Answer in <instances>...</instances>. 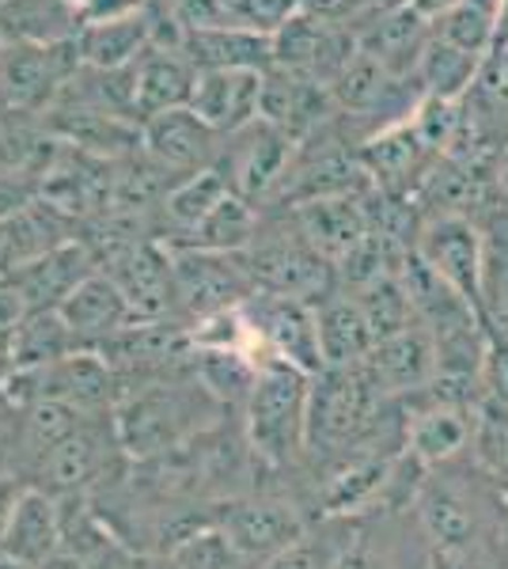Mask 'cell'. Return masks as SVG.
Wrapping results in <instances>:
<instances>
[{"instance_id":"1","label":"cell","mask_w":508,"mask_h":569,"mask_svg":"<svg viewBox=\"0 0 508 569\" xmlns=\"http://www.w3.org/2000/svg\"><path fill=\"white\" fill-rule=\"evenodd\" d=\"M316 376L266 353L247 399V433L258 460L281 467L308 445V402Z\"/></svg>"},{"instance_id":"2","label":"cell","mask_w":508,"mask_h":569,"mask_svg":"<svg viewBox=\"0 0 508 569\" xmlns=\"http://www.w3.org/2000/svg\"><path fill=\"white\" fill-rule=\"evenodd\" d=\"M387 395L368 380V372L353 369H322L311 380L308 402V445L311 448H338L360 445L368 433H376L387 410Z\"/></svg>"},{"instance_id":"3","label":"cell","mask_w":508,"mask_h":569,"mask_svg":"<svg viewBox=\"0 0 508 569\" xmlns=\"http://www.w3.org/2000/svg\"><path fill=\"white\" fill-rule=\"evenodd\" d=\"M247 270L255 278L258 292H270V297H292L303 305H322L330 292H338V273L322 254L303 240V232L292 220L289 228H273L262 232L258 228L255 243L243 251Z\"/></svg>"},{"instance_id":"4","label":"cell","mask_w":508,"mask_h":569,"mask_svg":"<svg viewBox=\"0 0 508 569\" xmlns=\"http://www.w3.org/2000/svg\"><path fill=\"white\" fill-rule=\"evenodd\" d=\"M171 278H175V300L198 323L220 316V311L243 308L258 292L243 254L190 251V247H182V251L171 254Z\"/></svg>"},{"instance_id":"5","label":"cell","mask_w":508,"mask_h":569,"mask_svg":"<svg viewBox=\"0 0 508 569\" xmlns=\"http://www.w3.org/2000/svg\"><path fill=\"white\" fill-rule=\"evenodd\" d=\"M357 58L353 27L327 23L319 16L297 12L281 31L273 34V66L300 72L322 88H335V80Z\"/></svg>"},{"instance_id":"6","label":"cell","mask_w":508,"mask_h":569,"mask_svg":"<svg viewBox=\"0 0 508 569\" xmlns=\"http://www.w3.org/2000/svg\"><path fill=\"white\" fill-rule=\"evenodd\" d=\"M414 254L482 316V228L475 217H429Z\"/></svg>"},{"instance_id":"7","label":"cell","mask_w":508,"mask_h":569,"mask_svg":"<svg viewBox=\"0 0 508 569\" xmlns=\"http://www.w3.org/2000/svg\"><path fill=\"white\" fill-rule=\"evenodd\" d=\"M300 144L292 137H285L281 130H273L270 122H251L247 130L232 133V144L220 152L217 168L225 171L228 182L239 198L255 201H270L277 194V187L289 176L292 160H297Z\"/></svg>"},{"instance_id":"8","label":"cell","mask_w":508,"mask_h":569,"mask_svg":"<svg viewBox=\"0 0 508 569\" xmlns=\"http://www.w3.org/2000/svg\"><path fill=\"white\" fill-rule=\"evenodd\" d=\"M243 308H247V316H251L258 338H262L266 353L297 365V369L308 376H319L327 369V365H322V350H319L316 305H303V300H292V297L255 292Z\"/></svg>"},{"instance_id":"9","label":"cell","mask_w":508,"mask_h":569,"mask_svg":"<svg viewBox=\"0 0 508 569\" xmlns=\"http://www.w3.org/2000/svg\"><path fill=\"white\" fill-rule=\"evenodd\" d=\"M193 410L179 388H152L141 395H129L118 407V445L129 456H160L179 445L193 429Z\"/></svg>"},{"instance_id":"10","label":"cell","mask_w":508,"mask_h":569,"mask_svg":"<svg viewBox=\"0 0 508 569\" xmlns=\"http://www.w3.org/2000/svg\"><path fill=\"white\" fill-rule=\"evenodd\" d=\"M360 168L368 171L372 187L391 198H414L429 171L437 168L440 156L421 141V133L410 122H399L391 130L368 137L357 149Z\"/></svg>"},{"instance_id":"11","label":"cell","mask_w":508,"mask_h":569,"mask_svg":"<svg viewBox=\"0 0 508 569\" xmlns=\"http://www.w3.org/2000/svg\"><path fill=\"white\" fill-rule=\"evenodd\" d=\"M220 133H212L190 107L163 110L141 126V144L156 168L168 176H198L206 168H217L220 160Z\"/></svg>"},{"instance_id":"12","label":"cell","mask_w":508,"mask_h":569,"mask_svg":"<svg viewBox=\"0 0 508 569\" xmlns=\"http://www.w3.org/2000/svg\"><path fill=\"white\" fill-rule=\"evenodd\" d=\"M91 254L80 243H61L50 247L46 254L31 262H20L16 270H8L0 284L20 297L23 311H58L72 292L91 278Z\"/></svg>"},{"instance_id":"13","label":"cell","mask_w":508,"mask_h":569,"mask_svg":"<svg viewBox=\"0 0 508 569\" xmlns=\"http://www.w3.org/2000/svg\"><path fill=\"white\" fill-rule=\"evenodd\" d=\"M338 114L330 88L316 84V80L300 77L289 69H266L262 77V122H270L273 130L292 137L297 144L308 141L311 133H319L330 118Z\"/></svg>"},{"instance_id":"14","label":"cell","mask_w":508,"mask_h":569,"mask_svg":"<svg viewBox=\"0 0 508 569\" xmlns=\"http://www.w3.org/2000/svg\"><path fill=\"white\" fill-rule=\"evenodd\" d=\"M262 77L255 69H209L198 72L190 110L212 133L232 137L262 118Z\"/></svg>"},{"instance_id":"15","label":"cell","mask_w":508,"mask_h":569,"mask_svg":"<svg viewBox=\"0 0 508 569\" xmlns=\"http://www.w3.org/2000/svg\"><path fill=\"white\" fill-rule=\"evenodd\" d=\"M360 369L368 372V380H372L387 399H395V395H418L440 376L437 346H432V335L421 323H414L410 330H402V335H395V338L376 342V350L360 361Z\"/></svg>"},{"instance_id":"16","label":"cell","mask_w":508,"mask_h":569,"mask_svg":"<svg viewBox=\"0 0 508 569\" xmlns=\"http://www.w3.org/2000/svg\"><path fill=\"white\" fill-rule=\"evenodd\" d=\"M114 270L107 273L122 289L129 311L137 323H156L175 300L171 254H163L156 243H122L110 254Z\"/></svg>"},{"instance_id":"17","label":"cell","mask_w":508,"mask_h":569,"mask_svg":"<svg viewBox=\"0 0 508 569\" xmlns=\"http://www.w3.org/2000/svg\"><path fill=\"white\" fill-rule=\"evenodd\" d=\"M357 34V46L376 58L384 69H391L395 77H406V80H418V61L425 53V46L432 39V23L421 20L414 8L395 4L387 12H376L368 16L365 23L353 27Z\"/></svg>"},{"instance_id":"18","label":"cell","mask_w":508,"mask_h":569,"mask_svg":"<svg viewBox=\"0 0 508 569\" xmlns=\"http://www.w3.org/2000/svg\"><path fill=\"white\" fill-rule=\"evenodd\" d=\"M61 319L69 323L72 338H77L80 353H96L107 342H114L122 330L137 323L133 311H129L122 289L107 278V273H91V278L72 292L69 300L58 308Z\"/></svg>"},{"instance_id":"19","label":"cell","mask_w":508,"mask_h":569,"mask_svg":"<svg viewBox=\"0 0 508 569\" xmlns=\"http://www.w3.org/2000/svg\"><path fill=\"white\" fill-rule=\"evenodd\" d=\"M217 528L225 531V539L232 543L243 558H270L281 555L285 547H292L297 539H303L300 517L289 505L277 501H239L228 505L225 517L217 520Z\"/></svg>"},{"instance_id":"20","label":"cell","mask_w":508,"mask_h":569,"mask_svg":"<svg viewBox=\"0 0 508 569\" xmlns=\"http://www.w3.org/2000/svg\"><path fill=\"white\" fill-rule=\"evenodd\" d=\"M365 198L368 194L319 198V201H308V206L292 209V220H297L303 240L316 247L330 266H338L368 232H372Z\"/></svg>"},{"instance_id":"21","label":"cell","mask_w":508,"mask_h":569,"mask_svg":"<svg viewBox=\"0 0 508 569\" xmlns=\"http://www.w3.org/2000/svg\"><path fill=\"white\" fill-rule=\"evenodd\" d=\"M198 69L182 58L179 46H149L133 66V114L141 122L163 114V110L190 107Z\"/></svg>"},{"instance_id":"22","label":"cell","mask_w":508,"mask_h":569,"mask_svg":"<svg viewBox=\"0 0 508 569\" xmlns=\"http://www.w3.org/2000/svg\"><path fill=\"white\" fill-rule=\"evenodd\" d=\"M20 380L34 383L31 399L42 402V399H53V402H64L72 410H96V407H107L110 402V369L107 361H99V353H72L64 361H53L46 369H34V372H16Z\"/></svg>"},{"instance_id":"23","label":"cell","mask_w":508,"mask_h":569,"mask_svg":"<svg viewBox=\"0 0 508 569\" xmlns=\"http://www.w3.org/2000/svg\"><path fill=\"white\" fill-rule=\"evenodd\" d=\"M152 46V20L137 8L118 16H103V20H91L80 27L77 34V50L80 61L88 69H103L118 72L141 61V53Z\"/></svg>"},{"instance_id":"24","label":"cell","mask_w":508,"mask_h":569,"mask_svg":"<svg viewBox=\"0 0 508 569\" xmlns=\"http://www.w3.org/2000/svg\"><path fill=\"white\" fill-rule=\"evenodd\" d=\"M61 547H64V531H61L58 501L42 490H23L20 501H16L12 520H8L4 558L27 569H39L42 562H50Z\"/></svg>"},{"instance_id":"25","label":"cell","mask_w":508,"mask_h":569,"mask_svg":"<svg viewBox=\"0 0 508 569\" xmlns=\"http://www.w3.org/2000/svg\"><path fill=\"white\" fill-rule=\"evenodd\" d=\"M72 66H80L77 39L58 46H12L0 69H4V88L12 96V103L34 107L53 88H61V80L69 77Z\"/></svg>"},{"instance_id":"26","label":"cell","mask_w":508,"mask_h":569,"mask_svg":"<svg viewBox=\"0 0 508 569\" xmlns=\"http://www.w3.org/2000/svg\"><path fill=\"white\" fill-rule=\"evenodd\" d=\"M182 58L198 72L209 69H273V39L247 31V27H212V31H187L179 42Z\"/></svg>"},{"instance_id":"27","label":"cell","mask_w":508,"mask_h":569,"mask_svg":"<svg viewBox=\"0 0 508 569\" xmlns=\"http://www.w3.org/2000/svg\"><path fill=\"white\" fill-rule=\"evenodd\" d=\"M316 323L327 369H353V365H360L376 350V335L353 297L330 292L322 305H316Z\"/></svg>"},{"instance_id":"28","label":"cell","mask_w":508,"mask_h":569,"mask_svg":"<svg viewBox=\"0 0 508 569\" xmlns=\"http://www.w3.org/2000/svg\"><path fill=\"white\" fill-rule=\"evenodd\" d=\"M80 34L69 0H0V39L12 46H58Z\"/></svg>"},{"instance_id":"29","label":"cell","mask_w":508,"mask_h":569,"mask_svg":"<svg viewBox=\"0 0 508 569\" xmlns=\"http://www.w3.org/2000/svg\"><path fill=\"white\" fill-rule=\"evenodd\" d=\"M475 220L482 228V323L486 335L508 338V209L494 201Z\"/></svg>"},{"instance_id":"30","label":"cell","mask_w":508,"mask_h":569,"mask_svg":"<svg viewBox=\"0 0 508 569\" xmlns=\"http://www.w3.org/2000/svg\"><path fill=\"white\" fill-rule=\"evenodd\" d=\"M414 509H418V520L432 550H470V543H475L478 517L451 482H421Z\"/></svg>"},{"instance_id":"31","label":"cell","mask_w":508,"mask_h":569,"mask_svg":"<svg viewBox=\"0 0 508 569\" xmlns=\"http://www.w3.org/2000/svg\"><path fill=\"white\" fill-rule=\"evenodd\" d=\"M80 353L77 338H72L69 323L61 311H23L20 323L12 327V365L16 372H34L53 361Z\"/></svg>"},{"instance_id":"32","label":"cell","mask_w":508,"mask_h":569,"mask_svg":"<svg viewBox=\"0 0 508 569\" xmlns=\"http://www.w3.org/2000/svg\"><path fill=\"white\" fill-rule=\"evenodd\" d=\"M478 69H482V58L456 50V46L445 42L437 31H432V39H429V46H425V53L418 61V84H421L425 96H432V99L464 103V99L470 96V88H475V80H478Z\"/></svg>"},{"instance_id":"33","label":"cell","mask_w":508,"mask_h":569,"mask_svg":"<svg viewBox=\"0 0 508 569\" xmlns=\"http://www.w3.org/2000/svg\"><path fill=\"white\" fill-rule=\"evenodd\" d=\"M190 251H217V254H243L258 236V213L247 198L228 194L201 224L190 228Z\"/></svg>"},{"instance_id":"34","label":"cell","mask_w":508,"mask_h":569,"mask_svg":"<svg viewBox=\"0 0 508 569\" xmlns=\"http://www.w3.org/2000/svg\"><path fill=\"white\" fill-rule=\"evenodd\" d=\"M353 300L360 305V311H365L376 342L402 335V330H410L414 323H418V311H414L410 289H406V281H402V270L387 273V278H376L372 284L357 289Z\"/></svg>"},{"instance_id":"35","label":"cell","mask_w":508,"mask_h":569,"mask_svg":"<svg viewBox=\"0 0 508 569\" xmlns=\"http://www.w3.org/2000/svg\"><path fill=\"white\" fill-rule=\"evenodd\" d=\"M58 130L77 141L80 149H91V152H103V156H114V152H126L141 141V133L126 122L122 114L114 110H103V107H77V110H64L58 118Z\"/></svg>"},{"instance_id":"36","label":"cell","mask_w":508,"mask_h":569,"mask_svg":"<svg viewBox=\"0 0 508 569\" xmlns=\"http://www.w3.org/2000/svg\"><path fill=\"white\" fill-rule=\"evenodd\" d=\"M478 467L508 490V407L494 395L475 402V433H470Z\"/></svg>"},{"instance_id":"37","label":"cell","mask_w":508,"mask_h":569,"mask_svg":"<svg viewBox=\"0 0 508 569\" xmlns=\"http://www.w3.org/2000/svg\"><path fill=\"white\" fill-rule=\"evenodd\" d=\"M228 194H236V190H232V182H228L225 171H220V168H206V171H198V176L175 182L163 206H168V213H171L175 224L190 232V228L201 224V220H206Z\"/></svg>"},{"instance_id":"38","label":"cell","mask_w":508,"mask_h":569,"mask_svg":"<svg viewBox=\"0 0 508 569\" xmlns=\"http://www.w3.org/2000/svg\"><path fill=\"white\" fill-rule=\"evenodd\" d=\"M46 467H50V479L61 486V490H77L84 486L99 467V445L91 440L84 429H77L69 440H61L58 448L46 452Z\"/></svg>"},{"instance_id":"39","label":"cell","mask_w":508,"mask_h":569,"mask_svg":"<svg viewBox=\"0 0 508 569\" xmlns=\"http://www.w3.org/2000/svg\"><path fill=\"white\" fill-rule=\"evenodd\" d=\"M220 8H225V20L232 27H247V31L273 39L300 12V0H220Z\"/></svg>"},{"instance_id":"40","label":"cell","mask_w":508,"mask_h":569,"mask_svg":"<svg viewBox=\"0 0 508 569\" xmlns=\"http://www.w3.org/2000/svg\"><path fill=\"white\" fill-rule=\"evenodd\" d=\"M175 558H179L182 569H243V562H247V558L228 543L225 531L217 525L201 528L198 536H190Z\"/></svg>"},{"instance_id":"41","label":"cell","mask_w":508,"mask_h":569,"mask_svg":"<svg viewBox=\"0 0 508 569\" xmlns=\"http://www.w3.org/2000/svg\"><path fill=\"white\" fill-rule=\"evenodd\" d=\"M346 550H349V543L335 550L330 543H316V539L303 536L292 547H285L277 558H270L266 569H335Z\"/></svg>"},{"instance_id":"42","label":"cell","mask_w":508,"mask_h":569,"mask_svg":"<svg viewBox=\"0 0 508 569\" xmlns=\"http://www.w3.org/2000/svg\"><path fill=\"white\" fill-rule=\"evenodd\" d=\"M482 391L508 407V338L489 335L486 365H482Z\"/></svg>"},{"instance_id":"43","label":"cell","mask_w":508,"mask_h":569,"mask_svg":"<svg viewBox=\"0 0 508 569\" xmlns=\"http://www.w3.org/2000/svg\"><path fill=\"white\" fill-rule=\"evenodd\" d=\"M459 4H464V0H406V8H414V12H418L421 20H429L432 27L456 12Z\"/></svg>"},{"instance_id":"44","label":"cell","mask_w":508,"mask_h":569,"mask_svg":"<svg viewBox=\"0 0 508 569\" xmlns=\"http://www.w3.org/2000/svg\"><path fill=\"white\" fill-rule=\"evenodd\" d=\"M425 569H482V562H475L470 550H432Z\"/></svg>"},{"instance_id":"45","label":"cell","mask_w":508,"mask_h":569,"mask_svg":"<svg viewBox=\"0 0 508 569\" xmlns=\"http://www.w3.org/2000/svg\"><path fill=\"white\" fill-rule=\"evenodd\" d=\"M16 501H20V490L8 479H0V558H4V536H8V520L16 512Z\"/></svg>"},{"instance_id":"46","label":"cell","mask_w":508,"mask_h":569,"mask_svg":"<svg viewBox=\"0 0 508 569\" xmlns=\"http://www.w3.org/2000/svg\"><path fill=\"white\" fill-rule=\"evenodd\" d=\"M20 316H23L20 297H16L8 284H0V330H12L16 323H20Z\"/></svg>"},{"instance_id":"47","label":"cell","mask_w":508,"mask_h":569,"mask_svg":"<svg viewBox=\"0 0 508 569\" xmlns=\"http://www.w3.org/2000/svg\"><path fill=\"white\" fill-rule=\"evenodd\" d=\"M335 569H372V562H368V547H365V539H353L346 555L338 558V566H335Z\"/></svg>"},{"instance_id":"48","label":"cell","mask_w":508,"mask_h":569,"mask_svg":"<svg viewBox=\"0 0 508 569\" xmlns=\"http://www.w3.org/2000/svg\"><path fill=\"white\" fill-rule=\"evenodd\" d=\"M494 187H497V201L508 209V141L497 152V168H494Z\"/></svg>"},{"instance_id":"49","label":"cell","mask_w":508,"mask_h":569,"mask_svg":"<svg viewBox=\"0 0 508 569\" xmlns=\"http://www.w3.org/2000/svg\"><path fill=\"white\" fill-rule=\"evenodd\" d=\"M16 365H12V330H0V388L12 380Z\"/></svg>"},{"instance_id":"50","label":"cell","mask_w":508,"mask_h":569,"mask_svg":"<svg viewBox=\"0 0 508 569\" xmlns=\"http://www.w3.org/2000/svg\"><path fill=\"white\" fill-rule=\"evenodd\" d=\"M39 569H88V566L80 562L77 555H69V550H58V555H53L50 562H42Z\"/></svg>"},{"instance_id":"51","label":"cell","mask_w":508,"mask_h":569,"mask_svg":"<svg viewBox=\"0 0 508 569\" xmlns=\"http://www.w3.org/2000/svg\"><path fill=\"white\" fill-rule=\"evenodd\" d=\"M0 569H27V566H20V562H8V558H0Z\"/></svg>"},{"instance_id":"52","label":"cell","mask_w":508,"mask_h":569,"mask_svg":"<svg viewBox=\"0 0 508 569\" xmlns=\"http://www.w3.org/2000/svg\"><path fill=\"white\" fill-rule=\"evenodd\" d=\"M505 501H508V490H505Z\"/></svg>"}]
</instances>
